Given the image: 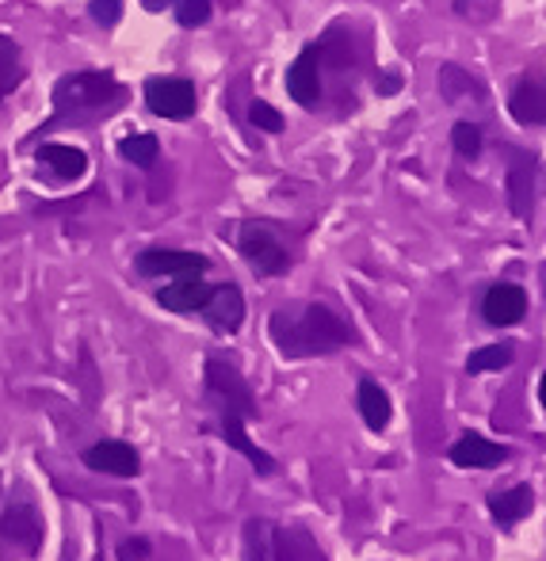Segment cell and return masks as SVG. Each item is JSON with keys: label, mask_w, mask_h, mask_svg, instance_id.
Instances as JSON below:
<instances>
[{"label": "cell", "mask_w": 546, "mask_h": 561, "mask_svg": "<svg viewBox=\"0 0 546 561\" xmlns=\"http://www.w3.org/2000/svg\"><path fill=\"white\" fill-rule=\"evenodd\" d=\"M203 382H207V405H211V413H215L211 432H215L226 447H234L237 455L249 458L252 470H257L260 478H275V473H280V462H275L264 447L252 444L249 432H244V424L260 416V405H257V398H252L241 370H237L229 359H221V355H211L207 370H203Z\"/></svg>", "instance_id": "6da1fadb"}, {"label": "cell", "mask_w": 546, "mask_h": 561, "mask_svg": "<svg viewBox=\"0 0 546 561\" xmlns=\"http://www.w3.org/2000/svg\"><path fill=\"white\" fill-rule=\"evenodd\" d=\"M268 336L280 347L283 359H314V355H332L355 344V329L340 313H332L326 302L275 310L268 321Z\"/></svg>", "instance_id": "7a4b0ae2"}, {"label": "cell", "mask_w": 546, "mask_h": 561, "mask_svg": "<svg viewBox=\"0 0 546 561\" xmlns=\"http://www.w3.org/2000/svg\"><path fill=\"white\" fill-rule=\"evenodd\" d=\"M126 104V89L111 73H69L54 84V115L46 126H92Z\"/></svg>", "instance_id": "3957f363"}, {"label": "cell", "mask_w": 546, "mask_h": 561, "mask_svg": "<svg viewBox=\"0 0 546 561\" xmlns=\"http://www.w3.org/2000/svg\"><path fill=\"white\" fill-rule=\"evenodd\" d=\"M43 516H38L31 493L20 485L12 501L4 504V512H0V550H4V558H35L43 550Z\"/></svg>", "instance_id": "277c9868"}, {"label": "cell", "mask_w": 546, "mask_h": 561, "mask_svg": "<svg viewBox=\"0 0 546 561\" xmlns=\"http://www.w3.org/2000/svg\"><path fill=\"white\" fill-rule=\"evenodd\" d=\"M237 252L249 260V267L260 275V279L287 275V267H291L287 244L280 241V233H275L268 222H244L241 233H237Z\"/></svg>", "instance_id": "5b68a950"}, {"label": "cell", "mask_w": 546, "mask_h": 561, "mask_svg": "<svg viewBox=\"0 0 546 561\" xmlns=\"http://www.w3.org/2000/svg\"><path fill=\"white\" fill-rule=\"evenodd\" d=\"M211 267V260L203 252H184V249H146L134 256V272L141 279H187V275H203Z\"/></svg>", "instance_id": "8992f818"}, {"label": "cell", "mask_w": 546, "mask_h": 561, "mask_svg": "<svg viewBox=\"0 0 546 561\" xmlns=\"http://www.w3.org/2000/svg\"><path fill=\"white\" fill-rule=\"evenodd\" d=\"M146 107L157 118H192L195 107H200V96H195V84L184 81V77H153L146 81Z\"/></svg>", "instance_id": "52a82bcc"}, {"label": "cell", "mask_w": 546, "mask_h": 561, "mask_svg": "<svg viewBox=\"0 0 546 561\" xmlns=\"http://www.w3.org/2000/svg\"><path fill=\"white\" fill-rule=\"evenodd\" d=\"M535 184H539V157L527 149H509V207L516 218H532Z\"/></svg>", "instance_id": "ba28073f"}, {"label": "cell", "mask_w": 546, "mask_h": 561, "mask_svg": "<svg viewBox=\"0 0 546 561\" xmlns=\"http://www.w3.org/2000/svg\"><path fill=\"white\" fill-rule=\"evenodd\" d=\"M481 318L493 329L520 325L527 318V290L520 283H493L481 298Z\"/></svg>", "instance_id": "9c48e42d"}, {"label": "cell", "mask_w": 546, "mask_h": 561, "mask_svg": "<svg viewBox=\"0 0 546 561\" xmlns=\"http://www.w3.org/2000/svg\"><path fill=\"white\" fill-rule=\"evenodd\" d=\"M287 92L298 107L314 112L321 104V58H318V46H306L287 69Z\"/></svg>", "instance_id": "30bf717a"}, {"label": "cell", "mask_w": 546, "mask_h": 561, "mask_svg": "<svg viewBox=\"0 0 546 561\" xmlns=\"http://www.w3.org/2000/svg\"><path fill=\"white\" fill-rule=\"evenodd\" d=\"M447 458L458 470H497L501 462H509V447L493 444V439L478 436V432H466L451 444Z\"/></svg>", "instance_id": "8fae6325"}, {"label": "cell", "mask_w": 546, "mask_h": 561, "mask_svg": "<svg viewBox=\"0 0 546 561\" xmlns=\"http://www.w3.org/2000/svg\"><path fill=\"white\" fill-rule=\"evenodd\" d=\"M81 458L89 470L111 473V478H138V470H141L138 450L130 444H123V439H100V444H92Z\"/></svg>", "instance_id": "7c38bea8"}, {"label": "cell", "mask_w": 546, "mask_h": 561, "mask_svg": "<svg viewBox=\"0 0 546 561\" xmlns=\"http://www.w3.org/2000/svg\"><path fill=\"white\" fill-rule=\"evenodd\" d=\"M203 318L211 321V329H218V333H237L244 321V295L237 283H218V287H211V298L207 306H203Z\"/></svg>", "instance_id": "4fadbf2b"}, {"label": "cell", "mask_w": 546, "mask_h": 561, "mask_svg": "<svg viewBox=\"0 0 546 561\" xmlns=\"http://www.w3.org/2000/svg\"><path fill=\"white\" fill-rule=\"evenodd\" d=\"M211 298V283H203V275H187V279H172L169 287L157 290V302L169 313H200Z\"/></svg>", "instance_id": "5bb4252c"}, {"label": "cell", "mask_w": 546, "mask_h": 561, "mask_svg": "<svg viewBox=\"0 0 546 561\" xmlns=\"http://www.w3.org/2000/svg\"><path fill=\"white\" fill-rule=\"evenodd\" d=\"M355 409H360L363 424H367L371 432L390 428L394 401H390V393L375 382V378H360V386H355Z\"/></svg>", "instance_id": "9a60e30c"}, {"label": "cell", "mask_w": 546, "mask_h": 561, "mask_svg": "<svg viewBox=\"0 0 546 561\" xmlns=\"http://www.w3.org/2000/svg\"><path fill=\"white\" fill-rule=\"evenodd\" d=\"M535 512V489L532 485H512L504 493L489 496V516L497 527H516L520 519H527Z\"/></svg>", "instance_id": "2e32d148"}, {"label": "cell", "mask_w": 546, "mask_h": 561, "mask_svg": "<svg viewBox=\"0 0 546 561\" xmlns=\"http://www.w3.org/2000/svg\"><path fill=\"white\" fill-rule=\"evenodd\" d=\"M509 112L520 126H543V118H546L543 84L532 81V77L516 81V89H512V96H509Z\"/></svg>", "instance_id": "e0dca14e"}, {"label": "cell", "mask_w": 546, "mask_h": 561, "mask_svg": "<svg viewBox=\"0 0 546 561\" xmlns=\"http://www.w3.org/2000/svg\"><path fill=\"white\" fill-rule=\"evenodd\" d=\"M38 161H43L58 180H81L84 169H89V153L77 146H61V141L38 146Z\"/></svg>", "instance_id": "ac0fdd59"}, {"label": "cell", "mask_w": 546, "mask_h": 561, "mask_svg": "<svg viewBox=\"0 0 546 561\" xmlns=\"http://www.w3.org/2000/svg\"><path fill=\"white\" fill-rule=\"evenodd\" d=\"M440 92H443V100H447V104L486 96V92H481V84L470 77V69H463L458 61H447V66L440 69Z\"/></svg>", "instance_id": "d6986e66"}, {"label": "cell", "mask_w": 546, "mask_h": 561, "mask_svg": "<svg viewBox=\"0 0 546 561\" xmlns=\"http://www.w3.org/2000/svg\"><path fill=\"white\" fill-rule=\"evenodd\" d=\"M27 77V66H23V50L20 43H12L8 35H0V100H8Z\"/></svg>", "instance_id": "ffe728a7"}, {"label": "cell", "mask_w": 546, "mask_h": 561, "mask_svg": "<svg viewBox=\"0 0 546 561\" xmlns=\"http://www.w3.org/2000/svg\"><path fill=\"white\" fill-rule=\"evenodd\" d=\"M118 153H123V161H130L134 169H153L157 157H161V146H157L153 134H130V138L118 141Z\"/></svg>", "instance_id": "44dd1931"}, {"label": "cell", "mask_w": 546, "mask_h": 561, "mask_svg": "<svg viewBox=\"0 0 546 561\" xmlns=\"http://www.w3.org/2000/svg\"><path fill=\"white\" fill-rule=\"evenodd\" d=\"M512 359H516V347H512V344H489V347H478V352H470V359H466V370H470V375L504 370Z\"/></svg>", "instance_id": "7402d4cb"}, {"label": "cell", "mask_w": 546, "mask_h": 561, "mask_svg": "<svg viewBox=\"0 0 546 561\" xmlns=\"http://www.w3.org/2000/svg\"><path fill=\"white\" fill-rule=\"evenodd\" d=\"M451 146H455V153L463 157V161H474V157L481 153V130H478V123L463 118V123L451 126Z\"/></svg>", "instance_id": "603a6c76"}, {"label": "cell", "mask_w": 546, "mask_h": 561, "mask_svg": "<svg viewBox=\"0 0 546 561\" xmlns=\"http://www.w3.org/2000/svg\"><path fill=\"white\" fill-rule=\"evenodd\" d=\"M249 118H252V126L257 130H264V134H283V115L275 112L272 104H264V100H252V107H249Z\"/></svg>", "instance_id": "cb8c5ba5"}, {"label": "cell", "mask_w": 546, "mask_h": 561, "mask_svg": "<svg viewBox=\"0 0 546 561\" xmlns=\"http://www.w3.org/2000/svg\"><path fill=\"white\" fill-rule=\"evenodd\" d=\"M211 20V0H177V23L180 27H200Z\"/></svg>", "instance_id": "d4e9b609"}, {"label": "cell", "mask_w": 546, "mask_h": 561, "mask_svg": "<svg viewBox=\"0 0 546 561\" xmlns=\"http://www.w3.org/2000/svg\"><path fill=\"white\" fill-rule=\"evenodd\" d=\"M89 15L96 23H104V27H115V23L123 20V0H92Z\"/></svg>", "instance_id": "484cf974"}, {"label": "cell", "mask_w": 546, "mask_h": 561, "mask_svg": "<svg viewBox=\"0 0 546 561\" xmlns=\"http://www.w3.org/2000/svg\"><path fill=\"white\" fill-rule=\"evenodd\" d=\"M149 558V539H126L118 547V561H146Z\"/></svg>", "instance_id": "4316f807"}, {"label": "cell", "mask_w": 546, "mask_h": 561, "mask_svg": "<svg viewBox=\"0 0 546 561\" xmlns=\"http://www.w3.org/2000/svg\"><path fill=\"white\" fill-rule=\"evenodd\" d=\"M375 89H383V96H394L401 89V81L398 77H375Z\"/></svg>", "instance_id": "83f0119b"}, {"label": "cell", "mask_w": 546, "mask_h": 561, "mask_svg": "<svg viewBox=\"0 0 546 561\" xmlns=\"http://www.w3.org/2000/svg\"><path fill=\"white\" fill-rule=\"evenodd\" d=\"M146 12H164V8H177V0H141Z\"/></svg>", "instance_id": "f1b7e54d"}]
</instances>
